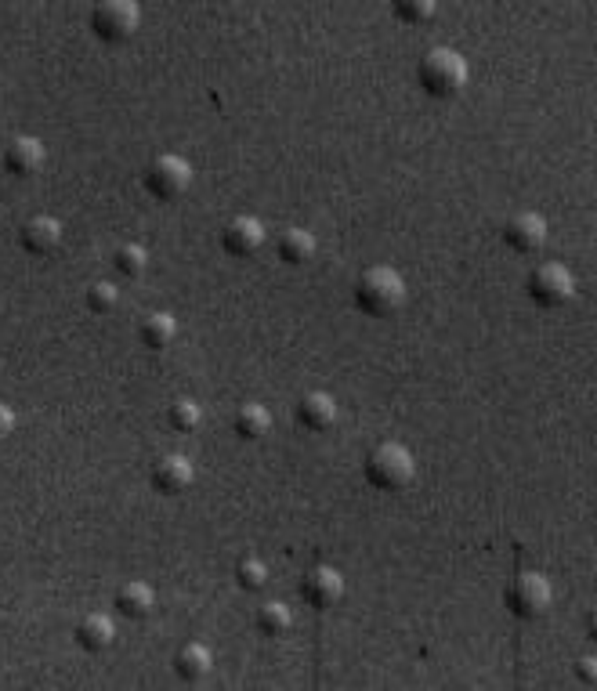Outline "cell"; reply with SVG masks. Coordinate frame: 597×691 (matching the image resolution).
<instances>
[{
	"label": "cell",
	"mask_w": 597,
	"mask_h": 691,
	"mask_svg": "<svg viewBox=\"0 0 597 691\" xmlns=\"http://www.w3.org/2000/svg\"><path fill=\"white\" fill-rule=\"evenodd\" d=\"M297 417L308 431H326L337 420V402L326 391H308V395L297 402Z\"/></svg>",
	"instance_id": "5bb4252c"
},
{
	"label": "cell",
	"mask_w": 597,
	"mask_h": 691,
	"mask_svg": "<svg viewBox=\"0 0 597 691\" xmlns=\"http://www.w3.org/2000/svg\"><path fill=\"white\" fill-rule=\"evenodd\" d=\"M40 163H44V145L37 142V138H11L8 149H4V167H8L15 178H29V174L40 171Z\"/></svg>",
	"instance_id": "4fadbf2b"
},
{
	"label": "cell",
	"mask_w": 597,
	"mask_h": 691,
	"mask_svg": "<svg viewBox=\"0 0 597 691\" xmlns=\"http://www.w3.org/2000/svg\"><path fill=\"white\" fill-rule=\"evenodd\" d=\"M73 637H76V644L84 648V652H105L109 644H113V637H116V630H113V619L109 616H98V612H91V616H84L80 623H76V630H73Z\"/></svg>",
	"instance_id": "9a60e30c"
},
{
	"label": "cell",
	"mask_w": 597,
	"mask_h": 691,
	"mask_svg": "<svg viewBox=\"0 0 597 691\" xmlns=\"http://www.w3.org/2000/svg\"><path fill=\"white\" fill-rule=\"evenodd\" d=\"M417 80L431 98H456L467 87V62L453 48H435L420 58Z\"/></svg>",
	"instance_id": "3957f363"
},
{
	"label": "cell",
	"mask_w": 597,
	"mask_h": 691,
	"mask_svg": "<svg viewBox=\"0 0 597 691\" xmlns=\"http://www.w3.org/2000/svg\"><path fill=\"white\" fill-rule=\"evenodd\" d=\"M576 677H579V681L594 684V659H579V663H576Z\"/></svg>",
	"instance_id": "83f0119b"
},
{
	"label": "cell",
	"mask_w": 597,
	"mask_h": 691,
	"mask_svg": "<svg viewBox=\"0 0 597 691\" xmlns=\"http://www.w3.org/2000/svg\"><path fill=\"white\" fill-rule=\"evenodd\" d=\"M290 626H294V612L283 601H268V605L257 608V630L265 637H283Z\"/></svg>",
	"instance_id": "44dd1931"
},
{
	"label": "cell",
	"mask_w": 597,
	"mask_h": 691,
	"mask_svg": "<svg viewBox=\"0 0 597 691\" xmlns=\"http://www.w3.org/2000/svg\"><path fill=\"white\" fill-rule=\"evenodd\" d=\"M435 4L431 0H395V19L409 22V26H424L435 19Z\"/></svg>",
	"instance_id": "cb8c5ba5"
},
{
	"label": "cell",
	"mask_w": 597,
	"mask_h": 691,
	"mask_svg": "<svg viewBox=\"0 0 597 691\" xmlns=\"http://www.w3.org/2000/svg\"><path fill=\"white\" fill-rule=\"evenodd\" d=\"M221 247L232 257H254L265 247V225L257 218H232L221 228Z\"/></svg>",
	"instance_id": "30bf717a"
},
{
	"label": "cell",
	"mask_w": 597,
	"mask_h": 691,
	"mask_svg": "<svg viewBox=\"0 0 597 691\" xmlns=\"http://www.w3.org/2000/svg\"><path fill=\"white\" fill-rule=\"evenodd\" d=\"M210 666H214V655H210L207 644H185V648H178V655H174V670H178V677H185V681H203L210 673Z\"/></svg>",
	"instance_id": "ac0fdd59"
},
{
	"label": "cell",
	"mask_w": 597,
	"mask_h": 691,
	"mask_svg": "<svg viewBox=\"0 0 597 691\" xmlns=\"http://www.w3.org/2000/svg\"><path fill=\"white\" fill-rule=\"evenodd\" d=\"M550 601H554V587L550 579L540 576V572H522L514 576L503 590V605L514 619H540L547 616Z\"/></svg>",
	"instance_id": "277c9868"
},
{
	"label": "cell",
	"mask_w": 597,
	"mask_h": 691,
	"mask_svg": "<svg viewBox=\"0 0 597 691\" xmlns=\"http://www.w3.org/2000/svg\"><path fill=\"white\" fill-rule=\"evenodd\" d=\"M138 19H142L138 4H131V0H105V4H98L91 11V33L98 40H105V44H124V40L134 37Z\"/></svg>",
	"instance_id": "8992f818"
},
{
	"label": "cell",
	"mask_w": 597,
	"mask_h": 691,
	"mask_svg": "<svg viewBox=\"0 0 597 691\" xmlns=\"http://www.w3.org/2000/svg\"><path fill=\"white\" fill-rule=\"evenodd\" d=\"M192 485V464L185 456H163L160 464L152 467V489L163 496H178Z\"/></svg>",
	"instance_id": "7c38bea8"
},
{
	"label": "cell",
	"mask_w": 597,
	"mask_h": 691,
	"mask_svg": "<svg viewBox=\"0 0 597 691\" xmlns=\"http://www.w3.org/2000/svg\"><path fill=\"white\" fill-rule=\"evenodd\" d=\"M525 290L540 308H561L576 294V283H572V272L558 261H547V265H536L525 279Z\"/></svg>",
	"instance_id": "5b68a950"
},
{
	"label": "cell",
	"mask_w": 597,
	"mask_h": 691,
	"mask_svg": "<svg viewBox=\"0 0 597 691\" xmlns=\"http://www.w3.org/2000/svg\"><path fill=\"white\" fill-rule=\"evenodd\" d=\"M113 268L120 275H127V279H138V275L149 268V254H145V247H138V243H124V247H116Z\"/></svg>",
	"instance_id": "7402d4cb"
},
{
	"label": "cell",
	"mask_w": 597,
	"mask_h": 691,
	"mask_svg": "<svg viewBox=\"0 0 597 691\" xmlns=\"http://www.w3.org/2000/svg\"><path fill=\"white\" fill-rule=\"evenodd\" d=\"M275 250H279V257H283L286 265H308L315 254V236L308 228H286L275 239Z\"/></svg>",
	"instance_id": "e0dca14e"
},
{
	"label": "cell",
	"mask_w": 597,
	"mask_h": 691,
	"mask_svg": "<svg viewBox=\"0 0 597 691\" xmlns=\"http://www.w3.org/2000/svg\"><path fill=\"white\" fill-rule=\"evenodd\" d=\"M192 185V167L189 160H181V156H156V160L145 167V189L152 192L156 199H178L185 196V189Z\"/></svg>",
	"instance_id": "52a82bcc"
},
{
	"label": "cell",
	"mask_w": 597,
	"mask_h": 691,
	"mask_svg": "<svg viewBox=\"0 0 597 691\" xmlns=\"http://www.w3.org/2000/svg\"><path fill=\"white\" fill-rule=\"evenodd\" d=\"M503 243H507L514 254H536V250L547 243V221H543L540 214H532V210H522V214L507 218V225H503Z\"/></svg>",
	"instance_id": "ba28073f"
},
{
	"label": "cell",
	"mask_w": 597,
	"mask_h": 691,
	"mask_svg": "<svg viewBox=\"0 0 597 691\" xmlns=\"http://www.w3.org/2000/svg\"><path fill=\"white\" fill-rule=\"evenodd\" d=\"M138 337L149 351H163L171 348V341L178 337V322L167 312H149L142 322H138Z\"/></svg>",
	"instance_id": "2e32d148"
},
{
	"label": "cell",
	"mask_w": 597,
	"mask_h": 691,
	"mask_svg": "<svg viewBox=\"0 0 597 691\" xmlns=\"http://www.w3.org/2000/svg\"><path fill=\"white\" fill-rule=\"evenodd\" d=\"M301 597L312 608H333L344 597V579L337 568L315 565L312 572H304L301 579Z\"/></svg>",
	"instance_id": "9c48e42d"
},
{
	"label": "cell",
	"mask_w": 597,
	"mask_h": 691,
	"mask_svg": "<svg viewBox=\"0 0 597 691\" xmlns=\"http://www.w3.org/2000/svg\"><path fill=\"white\" fill-rule=\"evenodd\" d=\"M355 304L366 315H377V319L398 312L406 304V283H402V275L388 265L366 268L359 275V283H355Z\"/></svg>",
	"instance_id": "6da1fadb"
},
{
	"label": "cell",
	"mask_w": 597,
	"mask_h": 691,
	"mask_svg": "<svg viewBox=\"0 0 597 691\" xmlns=\"http://www.w3.org/2000/svg\"><path fill=\"white\" fill-rule=\"evenodd\" d=\"M11 431H15V413H11V409L0 402V442H4Z\"/></svg>",
	"instance_id": "4316f807"
},
{
	"label": "cell",
	"mask_w": 597,
	"mask_h": 691,
	"mask_svg": "<svg viewBox=\"0 0 597 691\" xmlns=\"http://www.w3.org/2000/svg\"><path fill=\"white\" fill-rule=\"evenodd\" d=\"M362 471H366V482H370L373 489H380V493H398V489H406V485L413 482L417 460H413V453H409L406 445L380 442L370 449Z\"/></svg>",
	"instance_id": "7a4b0ae2"
},
{
	"label": "cell",
	"mask_w": 597,
	"mask_h": 691,
	"mask_svg": "<svg viewBox=\"0 0 597 691\" xmlns=\"http://www.w3.org/2000/svg\"><path fill=\"white\" fill-rule=\"evenodd\" d=\"M199 420H203V413H199V406L192 402V398H178V402L167 409V424H171L178 435H185V431H196Z\"/></svg>",
	"instance_id": "603a6c76"
},
{
	"label": "cell",
	"mask_w": 597,
	"mask_h": 691,
	"mask_svg": "<svg viewBox=\"0 0 597 691\" xmlns=\"http://www.w3.org/2000/svg\"><path fill=\"white\" fill-rule=\"evenodd\" d=\"M116 608H120V616L127 619H145L156 608V594H152V587H145V583H124V587L116 590Z\"/></svg>",
	"instance_id": "d6986e66"
},
{
	"label": "cell",
	"mask_w": 597,
	"mask_h": 691,
	"mask_svg": "<svg viewBox=\"0 0 597 691\" xmlns=\"http://www.w3.org/2000/svg\"><path fill=\"white\" fill-rule=\"evenodd\" d=\"M232 427H236V435L243 438V442H257V438H265L268 431H272V413H268L265 406H257V402H247V406L236 413Z\"/></svg>",
	"instance_id": "ffe728a7"
},
{
	"label": "cell",
	"mask_w": 597,
	"mask_h": 691,
	"mask_svg": "<svg viewBox=\"0 0 597 691\" xmlns=\"http://www.w3.org/2000/svg\"><path fill=\"white\" fill-rule=\"evenodd\" d=\"M19 243L29 254H51V250H58V243H62V221L48 218V214L29 218L19 232Z\"/></svg>",
	"instance_id": "8fae6325"
},
{
	"label": "cell",
	"mask_w": 597,
	"mask_h": 691,
	"mask_svg": "<svg viewBox=\"0 0 597 691\" xmlns=\"http://www.w3.org/2000/svg\"><path fill=\"white\" fill-rule=\"evenodd\" d=\"M236 583L243 590H265V583H268V565L265 561H257V558H247V561H239V568H236Z\"/></svg>",
	"instance_id": "484cf974"
},
{
	"label": "cell",
	"mask_w": 597,
	"mask_h": 691,
	"mask_svg": "<svg viewBox=\"0 0 597 691\" xmlns=\"http://www.w3.org/2000/svg\"><path fill=\"white\" fill-rule=\"evenodd\" d=\"M87 308L95 315H109L120 304V290H116L113 283H95V286H87Z\"/></svg>",
	"instance_id": "d4e9b609"
}]
</instances>
